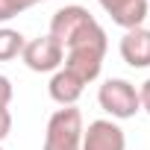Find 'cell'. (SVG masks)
Here are the masks:
<instances>
[{
  "label": "cell",
  "mask_w": 150,
  "mask_h": 150,
  "mask_svg": "<svg viewBox=\"0 0 150 150\" xmlns=\"http://www.w3.org/2000/svg\"><path fill=\"white\" fill-rule=\"evenodd\" d=\"M121 59H124L129 68H150V30H147V27L124 30Z\"/></svg>",
  "instance_id": "8"
},
{
  "label": "cell",
  "mask_w": 150,
  "mask_h": 150,
  "mask_svg": "<svg viewBox=\"0 0 150 150\" xmlns=\"http://www.w3.org/2000/svg\"><path fill=\"white\" fill-rule=\"evenodd\" d=\"M97 103L106 115H112V121H127V118H135L141 112L138 88L121 77H112L97 88Z\"/></svg>",
  "instance_id": "3"
},
{
  "label": "cell",
  "mask_w": 150,
  "mask_h": 150,
  "mask_svg": "<svg viewBox=\"0 0 150 150\" xmlns=\"http://www.w3.org/2000/svg\"><path fill=\"white\" fill-rule=\"evenodd\" d=\"M21 59L30 71L35 74H56L65 62V47L47 33V35H38V38H30L21 50Z\"/></svg>",
  "instance_id": "5"
},
{
  "label": "cell",
  "mask_w": 150,
  "mask_h": 150,
  "mask_svg": "<svg viewBox=\"0 0 150 150\" xmlns=\"http://www.w3.org/2000/svg\"><path fill=\"white\" fill-rule=\"evenodd\" d=\"M9 100H12V83L9 77L0 74V106H9Z\"/></svg>",
  "instance_id": "13"
},
{
  "label": "cell",
  "mask_w": 150,
  "mask_h": 150,
  "mask_svg": "<svg viewBox=\"0 0 150 150\" xmlns=\"http://www.w3.org/2000/svg\"><path fill=\"white\" fill-rule=\"evenodd\" d=\"M24 35L18 33V30H12V27H0V62H9V59H15V56H21V50H24Z\"/></svg>",
  "instance_id": "10"
},
{
  "label": "cell",
  "mask_w": 150,
  "mask_h": 150,
  "mask_svg": "<svg viewBox=\"0 0 150 150\" xmlns=\"http://www.w3.org/2000/svg\"><path fill=\"white\" fill-rule=\"evenodd\" d=\"M138 103H141V109L150 115V77L141 83V88H138Z\"/></svg>",
  "instance_id": "14"
},
{
  "label": "cell",
  "mask_w": 150,
  "mask_h": 150,
  "mask_svg": "<svg viewBox=\"0 0 150 150\" xmlns=\"http://www.w3.org/2000/svg\"><path fill=\"white\" fill-rule=\"evenodd\" d=\"M83 112L77 106H62L50 115L44 129V150H80L83 147Z\"/></svg>",
  "instance_id": "2"
},
{
  "label": "cell",
  "mask_w": 150,
  "mask_h": 150,
  "mask_svg": "<svg viewBox=\"0 0 150 150\" xmlns=\"http://www.w3.org/2000/svg\"><path fill=\"white\" fill-rule=\"evenodd\" d=\"M97 3L112 18V24L124 30H135L147 18V0H97Z\"/></svg>",
  "instance_id": "7"
},
{
  "label": "cell",
  "mask_w": 150,
  "mask_h": 150,
  "mask_svg": "<svg viewBox=\"0 0 150 150\" xmlns=\"http://www.w3.org/2000/svg\"><path fill=\"white\" fill-rule=\"evenodd\" d=\"M80 150H127V135L115 121L97 118L83 129V147Z\"/></svg>",
  "instance_id": "6"
},
{
  "label": "cell",
  "mask_w": 150,
  "mask_h": 150,
  "mask_svg": "<svg viewBox=\"0 0 150 150\" xmlns=\"http://www.w3.org/2000/svg\"><path fill=\"white\" fill-rule=\"evenodd\" d=\"M35 3H38V0H0V24L18 18L21 12H27V9L35 6Z\"/></svg>",
  "instance_id": "11"
},
{
  "label": "cell",
  "mask_w": 150,
  "mask_h": 150,
  "mask_svg": "<svg viewBox=\"0 0 150 150\" xmlns=\"http://www.w3.org/2000/svg\"><path fill=\"white\" fill-rule=\"evenodd\" d=\"M9 132H12V112H9V106H0V141Z\"/></svg>",
  "instance_id": "12"
},
{
  "label": "cell",
  "mask_w": 150,
  "mask_h": 150,
  "mask_svg": "<svg viewBox=\"0 0 150 150\" xmlns=\"http://www.w3.org/2000/svg\"><path fill=\"white\" fill-rule=\"evenodd\" d=\"M38 3H44V0H38Z\"/></svg>",
  "instance_id": "15"
},
{
  "label": "cell",
  "mask_w": 150,
  "mask_h": 150,
  "mask_svg": "<svg viewBox=\"0 0 150 150\" xmlns=\"http://www.w3.org/2000/svg\"><path fill=\"white\" fill-rule=\"evenodd\" d=\"M0 150H3V147H0Z\"/></svg>",
  "instance_id": "16"
},
{
  "label": "cell",
  "mask_w": 150,
  "mask_h": 150,
  "mask_svg": "<svg viewBox=\"0 0 150 150\" xmlns=\"http://www.w3.org/2000/svg\"><path fill=\"white\" fill-rule=\"evenodd\" d=\"M83 88H86V83L80 77H74L68 68H59L50 77V86H47L50 100L59 103V106H77V100L83 97Z\"/></svg>",
  "instance_id": "9"
},
{
  "label": "cell",
  "mask_w": 150,
  "mask_h": 150,
  "mask_svg": "<svg viewBox=\"0 0 150 150\" xmlns=\"http://www.w3.org/2000/svg\"><path fill=\"white\" fill-rule=\"evenodd\" d=\"M97 18L86 9V6H62L53 12L50 18V35L62 44L71 47L74 41H80L83 35H88L91 30H97Z\"/></svg>",
  "instance_id": "4"
},
{
  "label": "cell",
  "mask_w": 150,
  "mask_h": 150,
  "mask_svg": "<svg viewBox=\"0 0 150 150\" xmlns=\"http://www.w3.org/2000/svg\"><path fill=\"white\" fill-rule=\"evenodd\" d=\"M106 47H109L106 33H103V27H97V30H91L88 35H83L80 41H74L71 47H65V62H62V68H68L74 77H80V80L88 86V83H94V80L100 77Z\"/></svg>",
  "instance_id": "1"
}]
</instances>
